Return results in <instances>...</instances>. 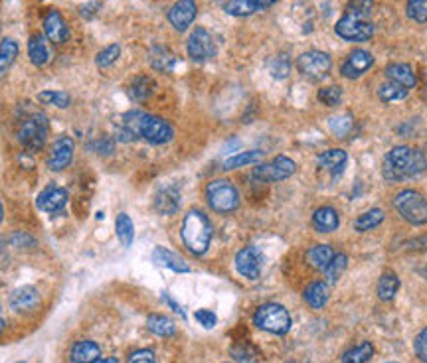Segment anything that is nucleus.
<instances>
[{"label":"nucleus","mask_w":427,"mask_h":363,"mask_svg":"<svg viewBox=\"0 0 427 363\" xmlns=\"http://www.w3.org/2000/svg\"><path fill=\"white\" fill-rule=\"evenodd\" d=\"M123 135L125 140L145 138L151 144H166L174 138V128L164 118L145 111H129L123 115Z\"/></svg>","instance_id":"nucleus-1"},{"label":"nucleus","mask_w":427,"mask_h":363,"mask_svg":"<svg viewBox=\"0 0 427 363\" xmlns=\"http://www.w3.org/2000/svg\"><path fill=\"white\" fill-rule=\"evenodd\" d=\"M426 168L427 158L421 150L411 146H396L386 154L382 176L388 182H402L406 178L419 176L421 172H426Z\"/></svg>","instance_id":"nucleus-2"},{"label":"nucleus","mask_w":427,"mask_h":363,"mask_svg":"<svg viewBox=\"0 0 427 363\" xmlns=\"http://www.w3.org/2000/svg\"><path fill=\"white\" fill-rule=\"evenodd\" d=\"M182 243L192 255H204L212 243V221L200 210H190L182 220Z\"/></svg>","instance_id":"nucleus-3"},{"label":"nucleus","mask_w":427,"mask_h":363,"mask_svg":"<svg viewBox=\"0 0 427 363\" xmlns=\"http://www.w3.org/2000/svg\"><path fill=\"white\" fill-rule=\"evenodd\" d=\"M18 140L30 153H38L46 146L48 140V121L42 111L32 109L20 117L18 125Z\"/></svg>","instance_id":"nucleus-4"},{"label":"nucleus","mask_w":427,"mask_h":363,"mask_svg":"<svg viewBox=\"0 0 427 363\" xmlns=\"http://www.w3.org/2000/svg\"><path fill=\"white\" fill-rule=\"evenodd\" d=\"M206 200L210 203V208L218 213H233L239 208V192L238 188L231 184L230 180H212L206 186Z\"/></svg>","instance_id":"nucleus-5"},{"label":"nucleus","mask_w":427,"mask_h":363,"mask_svg":"<svg viewBox=\"0 0 427 363\" xmlns=\"http://www.w3.org/2000/svg\"><path fill=\"white\" fill-rule=\"evenodd\" d=\"M253 324L263 332H269L275 336H285L291 329V316L285 306L277 305V302H267L256 310Z\"/></svg>","instance_id":"nucleus-6"},{"label":"nucleus","mask_w":427,"mask_h":363,"mask_svg":"<svg viewBox=\"0 0 427 363\" xmlns=\"http://www.w3.org/2000/svg\"><path fill=\"white\" fill-rule=\"evenodd\" d=\"M334 30L346 42H368L374 36V24H372L370 16L356 14L351 10H346L342 14L341 20L334 26Z\"/></svg>","instance_id":"nucleus-7"},{"label":"nucleus","mask_w":427,"mask_h":363,"mask_svg":"<svg viewBox=\"0 0 427 363\" xmlns=\"http://www.w3.org/2000/svg\"><path fill=\"white\" fill-rule=\"evenodd\" d=\"M393 208L411 225L427 223V200L416 190H403L393 198Z\"/></svg>","instance_id":"nucleus-8"},{"label":"nucleus","mask_w":427,"mask_h":363,"mask_svg":"<svg viewBox=\"0 0 427 363\" xmlns=\"http://www.w3.org/2000/svg\"><path fill=\"white\" fill-rule=\"evenodd\" d=\"M297 69L301 71V76H305L311 81H321L331 73L333 59L326 51L308 50L305 53H301L299 59H297Z\"/></svg>","instance_id":"nucleus-9"},{"label":"nucleus","mask_w":427,"mask_h":363,"mask_svg":"<svg viewBox=\"0 0 427 363\" xmlns=\"http://www.w3.org/2000/svg\"><path fill=\"white\" fill-rule=\"evenodd\" d=\"M297 172V164L287 158V156H277L271 162H265V164H257L251 176L257 182H263V184H273V182H283Z\"/></svg>","instance_id":"nucleus-10"},{"label":"nucleus","mask_w":427,"mask_h":363,"mask_svg":"<svg viewBox=\"0 0 427 363\" xmlns=\"http://www.w3.org/2000/svg\"><path fill=\"white\" fill-rule=\"evenodd\" d=\"M186 51H189V58L192 61L202 63V61H208L218 53V46L206 28H194L192 34L189 36V40H186Z\"/></svg>","instance_id":"nucleus-11"},{"label":"nucleus","mask_w":427,"mask_h":363,"mask_svg":"<svg viewBox=\"0 0 427 363\" xmlns=\"http://www.w3.org/2000/svg\"><path fill=\"white\" fill-rule=\"evenodd\" d=\"M236 269L243 279L257 280L261 277V269H263V255L256 245L243 247L236 255Z\"/></svg>","instance_id":"nucleus-12"},{"label":"nucleus","mask_w":427,"mask_h":363,"mask_svg":"<svg viewBox=\"0 0 427 363\" xmlns=\"http://www.w3.org/2000/svg\"><path fill=\"white\" fill-rule=\"evenodd\" d=\"M74 153H76V143L69 136H60L56 143L51 144L50 156H48V168L51 172H61L66 170L74 160Z\"/></svg>","instance_id":"nucleus-13"},{"label":"nucleus","mask_w":427,"mask_h":363,"mask_svg":"<svg viewBox=\"0 0 427 363\" xmlns=\"http://www.w3.org/2000/svg\"><path fill=\"white\" fill-rule=\"evenodd\" d=\"M196 0H176L169 10V22L176 32H186L192 22L196 20Z\"/></svg>","instance_id":"nucleus-14"},{"label":"nucleus","mask_w":427,"mask_h":363,"mask_svg":"<svg viewBox=\"0 0 427 363\" xmlns=\"http://www.w3.org/2000/svg\"><path fill=\"white\" fill-rule=\"evenodd\" d=\"M374 66V56L366 50H354L351 51L346 59L342 61L341 73L346 79H358L364 73L370 71V68Z\"/></svg>","instance_id":"nucleus-15"},{"label":"nucleus","mask_w":427,"mask_h":363,"mask_svg":"<svg viewBox=\"0 0 427 363\" xmlns=\"http://www.w3.org/2000/svg\"><path fill=\"white\" fill-rule=\"evenodd\" d=\"M40 302H42V296L34 287H20L10 295V306L18 314L34 312Z\"/></svg>","instance_id":"nucleus-16"},{"label":"nucleus","mask_w":427,"mask_h":363,"mask_svg":"<svg viewBox=\"0 0 427 363\" xmlns=\"http://www.w3.org/2000/svg\"><path fill=\"white\" fill-rule=\"evenodd\" d=\"M68 200L69 195L64 188L51 186V188H46L42 194L38 195L36 205H38V210H42L44 213H51V215H56V213L64 211V208L68 205Z\"/></svg>","instance_id":"nucleus-17"},{"label":"nucleus","mask_w":427,"mask_h":363,"mask_svg":"<svg viewBox=\"0 0 427 363\" xmlns=\"http://www.w3.org/2000/svg\"><path fill=\"white\" fill-rule=\"evenodd\" d=\"M44 34L51 44H64L68 40V24H66V18H64L60 10H50L44 16Z\"/></svg>","instance_id":"nucleus-18"},{"label":"nucleus","mask_w":427,"mask_h":363,"mask_svg":"<svg viewBox=\"0 0 427 363\" xmlns=\"http://www.w3.org/2000/svg\"><path fill=\"white\" fill-rule=\"evenodd\" d=\"M279 0H230L223 4V10L230 16H251L259 10L271 9Z\"/></svg>","instance_id":"nucleus-19"},{"label":"nucleus","mask_w":427,"mask_h":363,"mask_svg":"<svg viewBox=\"0 0 427 363\" xmlns=\"http://www.w3.org/2000/svg\"><path fill=\"white\" fill-rule=\"evenodd\" d=\"M149 63L151 68L163 73H171L172 69L176 68L179 59L174 56V51L169 50L166 46H154L153 50L149 51Z\"/></svg>","instance_id":"nucleus-20"},{"label":"nucleus","mask_w":427,"mask_h":363,"mask_svg":"<svg viewBox=\"0 0 427 363\" xmlns=\"http://www.w3.org/2000/svg\"><path fill=\"white\" fill-rule=\"evenodd\" d=\"M153 261L154 265L166 267V269L174 270V272H190L189 262L184 261L180 255H176L174 251H169V249H164V247H154Z\"/></svg>","instance_id":"nucleus-21"},{"label":"nucleus","mask_w":427,"mask_h":363,"mask_svg":"<svg viewBox=\"0 0 427 363\" xmlns=\"http://www.w3.org/2000/svg\"><path fill=\"white\" fill-rule=\"evenodd\" d=\"M48 38L42 34H32L28 40V58L36 68H44L50 61V48H48Z\"/></svg>","instance_id":"nucleus-22"},{"label":"nucleus","mask_w":427,"mask_h":363,"mask_svg":"<svg viewBox=\"0 0 427 363\" xmlns=\"http://www.w3.org/2000/svg\"><path fill=\"white\" fill-rule=\"evenodd\" d=\"M386 77L393 81V83L402 85L403 89H413L416 83H418V77L413 73V69L408 66V63H390L386 68Z\"/></svg>","instance_id":"nucleus-23"},{"label":"nucleus","mask_w":427,"mask_h":363,"mask_svg":"<svg viewBox=\"0 0 427 363\" xmlns=\"http://www.w3.org/2000/svg\"><path fill=\"white\" fill-rule=\"evenodd\" d=\"M303 296H305V302H307L313 310H321V308H325L328 298H331V288H328L326 282L315 280V282H311V285L305 288Z\"/></svg>","instance_id":"nucleus-24"},{"label":"nucleus","mask_w":427,"mask_h":363,"mask_svg":"<svg viewBox=\"0 0 427 363\" xmlns=\"http://www.w3.org/2000/svg\"><path fill=\"white\" fill-rule=\"evenodd\" d=\"M154 87H156V83H154L153 77L149 76L135 77L127 87L129 99L135 103L146 101V99H151V95L154 93Z\"/></svg>","instance_id":"nucleus-25"},{"label":"nucleus","mask_w":427,"mask_h":363,"mask_svg":"<svg viewBox=\"0 0 427 363\" xmlns=\"http://www.w3.org/2000/svg\"><path fill=\"white\" fill-rule=\"evenodd\" d=\"M154 210L161 215H172L180 210V194L174 188H164L154 195Z\"/></svg>","instance_id":"nucleus-26"},{"label":"nucleus","mask_w":427,"mask_h":363,"mask_svg":"<svg viewBox=\"0 0 427 363\" xmlns=\"http://www.w3.org/2000/svg\"><path fill=\"white\" fill-rule=\"evenodd\" d=\"M338 211L334 210V208H318V210L313 213V225H315L316 231H321V233H331V231H336L338 229Z\"/></svg>","instance_id":"nucleus-27"},{"label":"nucleus","mask_w":427,"mask_h":363,"mask_svg":"<svg viewBox=\"0 0 427 363\" xmlns=\"http://www.w3.org/2000/svg\"><path fill=\"white\" fill-rule=\"evenodd\" d=\"M101 355L99 352V346L91 342V339H81V342H76L71 346V352H69V357L74 363H91L95 362L97 357Z\"/></svg>","instance_id":"nucleus-28"},{"label":"nucleus","mask_w":427,"mask_h":363,"mask_svg":"<svg viewBox=\"0 0 427 363\" xmlns=\"http://www.w3.org/2000/svg\"><path fill=\"white\" fill-rule=\"evenodd\" d=\"M146 328H149V332H153L154 336H161V338H171L176 334L174 322L163 314H151L146 318Z\"/></svg>","instance_id":"nucleus-29"},{"label":"nucleus","mask_w":427,"mask_h":363,"mask_svg":"<svg viewBox=\"0 0 427 363\" xmlns=\"http://www.w3.org/2000/svg\"><path fill=\"white\" fill-rule=\"evenodd\" d=\"M398 290H400V279H398V275L392 272V270L384 272V275L380 277V280H378V298L384 300V302H390V300L396 298Z\"/></svg>","instance_id":"nucleus-30"},{"label":"nucleus","mask_w":427,"mask_h":363,"mask_svg":"<svg viewBox=\"0 0 427 363\" xmlns=\"http://www.w3.org/2000/svg\"><path fill=\"white\" fill-rule=\"evenodd\" d=\"M18 51H20V48H18L16 40L4 38V40L0 42V76H4V73L14 66V61H16L18 58Z\"/></svg>","instance_id":"nucleus-31"},{"label":"nucleus","mask_w":427,"mask_h":363,"mask_svg":"<svg viewBox=\"0 0 427 363\" xmlns=\"http://www.w3.org/2000/svg\"><path fill=\"white\" fill-rule=\"evenodd\" d=\"M334 251L331 245H315L308 249L307 261L311 267H315L318 270H325L328 267V262L333 261Z\"/></svg>","instance_id":"nucleus-32"},{"label":"nucleus","mask_w":427,"mask_h":363,"mask_svg":"<svg viewBox=\"0 0 427 363\" xmlns=\"http://www.w3.org/2000/svg\"><path fill=\"white\" fill-rule=\"evenodd\" d=\"M261 158H263V153L246 150V153H239L236 156H230L228 160H223V170H238L243 168V166H253V164H259Z\"/></svg>","instance_id":"nucleus-33"},{"label":"nucleus","mask_w":427,"mask_h":363,"mask_svg":"<svg viewBox=\"0 0 427 363\" xmlns=\"http://www.w3.org/2000/svg\"><path fill=\"white\" fill-rule=\"evenodd\" d=\"M115 231H117V239L121 241V245H133L135 225H133V220L129 218L127 213H119V215H117V220H115Z\"/></svg>","instance_id":"nucleus-34"},{"label":"nucleus","mask_w":427,"mask_h":363,"mask_svg":"<svg viewBox=\"0 0 427 363\" xmlns=\"http://www.w3.org/2000/svg\"><path fill=\"white\" fill-rule=\"evenodd\" d=\"M384 218H386L384 210H380V208H372V210L364 211L358 220L354 221V227H356V231H372V229H376L378 225L384 221Z\"/></svg>","instance_id":"nucleus-35"},{"label":"nucleus","mask_w":427,"mask_h":363,"mask_svg":"<svg viewBox=\"0 0 427 363\" xmlns=\"http://www.w3.org/2000/svg\"><path fill=\"white\" fill-rule=\"evenodd\" d=\"M374 355V346L370 342H362L356 347L348 349L346 354L342 355V363H368Z\"/></svg>","instance_id":"nucleus-36"},{"label":"nucleus","mask_w":427,"mask_h":363,"mask_svg":"<svg viewBox=\"0 0 427 363\" xmlns=\"http://www.w3.org/2000/svg\"><path fill=\"white\" fill-rule=\"evenodd\" d=\"M346 158H348V156H346V153L341 150V148H328V150H325V153L316 158V164H318L321 168H326V170L342 168L344 162H346Z\"/></svg>","instance_id":"nucleus-37"},{"label":"nucleus","mask_w":427,"mask_h":363,"mask_svg":"<svg viewBox=\"0 0 427 363\" xmlns=\"http://www.w3.org/2000/svg\"><path fill=\"white\" fill-rule=\"evenodd\" d=\"M348 267V257L344 253H334L333 261L328 262V267L325 269V279L328 285L338 282V279L342 277V272Z\"/></svg>","instance_id":"nucleus-38"},{"label":"nucleus","mask_w":427,"mask_h":363,"mask_svg":"<svg viewBox=\"0 0 427 363\" xmlns=\"http://www.w3.org/2000/svg\"><path fill=\"white\" fill-rule=\"evenodd\" d=\"M408 93H410L408 89H403L402 85L393 83V81H388V83H382L378 87V97L384 103L403 101L408 97Z\"/></svg>","instance_id":"nucleus-39"},{"label":"nucleus","mask_w":427,"mask_h":363,"mask_svg":"<svg viewBox=\"0 0 427 363\" xmlns=\"http://www.w3.org/2000/svg\"><path fill=\"white\" fill-rule=\"evenodd\" d=\"M119 58H121V46L119 44H111V46L103 48V50L97 53L95 63H97V68L99 69H107L111 68L113 63H115Z\"/></svg>","instance_id":"nucleus-40"},{"label":"nucleus","mask_w":427,"mask_h":363,"mask_svg":"<svg viewBox=\"0 0 427 363\" xmlns=\"http://www.w3.org/2000/svg\"><path fill=\"white\" fill-rule=\"evenodd\" d=\"M269 73L275 79H285L291 73V59L287 53H277L271 61H269Z\"/></svg>","instance_id":"nucleus-41"},{"label":"nucleus","mask_w":427,"mask_h":363,"mask_svg":"<svg viewBox=\"0 0 427 363\" xmlns=\"http://www.w3.org/2000/svg\"><path fill=\"white\" fill-rule=\"evenodd\" d=\"M231 357L238 363H257L259 362V354L251 344H236L231 347Z\"/></svg>","instance_id":"nucleus-42"},{"label":"nucleus","mask_w":427,"mask_h":363,"mask_svg":"<svg viewBox=\"0 0 427 363\" xmlns=\"http://www.w3.org/2000/svg\"><path fill=\"white\" fill-rule=\"evenodd\" d=\"M38 101L60 107V109H68L71 105V97L66 91H42V93H38Z\"/></svg>","instance_id":"nucleus-43"},{"label":"nucleus","mask_w":427,"mask_h":363,"mask_svg":"<svg viewBox=\"0 0 427 363\" xmlns=\"http://www.w3.org/2000/svg\"><path fill=\"white\" fill-rule=\"evenodd\" d=\"M352 115H336L328 121V128H331V133L334 136H338V138H344V136L348 135L352 131Z\"/></svg>","instance_id":"nucleus-44"},{"label":"nucleus","mask_w":427,"mask_h":363,"mask_svg":"<svg viewBox=\"0 0 427 363\" xmlns=\"http://www.w3.org/2000/svg\"><path fill=\"white\" fill-rule=\"evenodd\" d=\"M406 12L413 22L427 24V0H408Z\"/></svg>","instance_id":"nucleus-45"},{"label":"nucleus","mask_w":427,"mask_h":363,"mask_svg":"<svg viewBox=\"0 0 427 363\" xmlns=\"http://www.w3.org/2000/svg\"><path fill=\"white\" fill-rule=\"evenodd\" d=\"M318 101L326 105V107H336L342 101V89L338 85H328L318 89Z\"/></svg>","instance_id":"nucleus-46"},{"label":"nucleus","mask_w":427,"mask_h":363,"mask_svg":"<svg viewBox=\"0 0 427 363\" xmlns=\"http://www.w3.org/2000/svg\"><path fill=\"white\" fill-rule=\"evenodd\" d=\"M372 6H374V0H348V4H346V10H351V12H356V14H364V16H370V14H372Z\"/></svg>","instance_id":"nucleus-47"},{"label":"nucleus","mask_w":427,"mask_h":363,"mask_svg":"<svg viewBox=\"0 0 427 363\" xmlns=\"http://www.w3.org/2000/svg\"><path fill=\"white\" fill-rule=\"evenodd\" d=\"M413 347H416V355L423 363H427V328H423L418 334V338L413 342Z\"/></svg>","instance_id":"nucleus-48"},{"label":"nucleus","mask_w":427,"mask_h":363,"mask_svg":"<svg viewBox=\"0 0 427 363\" xmlns=\"http://www.w3.org/2000/svg\"><path fill=\"white\" fill-rule=\"evenodd\" d=\"M129 363H156V357L151 349H137L129 355Z\"/></svg>","instance_id":"nucleus-49"},{"label":"nucleus","mask_w":427,"mask_h":363,"mask_svg":"<svg viewBox=\"0 0 427 363\" xmlns=\"http://www.w3.org/2000/svg\"><path fill=\"white\" fill-rule=\"evenodd\" d=\"M196 320L204 326V328H214L216 326V322H218V316L212 312V310H196Z\"/></svg>","instance_id":"nucleus-50"},{"label":"nucleus","mask_w":427,"mask_h":363,"mask_svg":"<svg viewBox=\"0 0 427 363\" xmlns=\"http://www.w3.org/2000/svg\"><path fill=\"white\" fill-rule=\"evenodd\" d=\"M406 249H408V251H426V249H427V235L416 237V239L408 241Z\"/></svg>","instance_id":"nucleus-51"},{"label":"nucleus","mask_w":427,"mask_h":363,"mask_svg":"<svg viewBox=\"0 0 427 363\" xmlns=\"http://www.w3.org/2000/svg\"><path fill=\"white\" fill-rule=\"evenodd\" d=\"M163 298H164V302H166V305H171L172 310H174V312L179 314L180 318H184V320H186V312H184V310H182V308H180L179 302H174V300H172L171 296L166 295V292H163Z\"/></svg>","instance_id":"nucleus-52"},{"label":"nucleus","mask_w":427,"mask_h":363,"mask_svg":"<svg viewBox=\"0 0 427 363\" xmlns=\"http://www.w3.org/2000/svg\"><path fill=\"white\" fill-rule=\"evenodd\" d=\"M91 363H119V359H115V357H97Z\"/></svg>","instance_id":"nucleus-53"},{"label":"nucleus","mask_w":427,"mask_h":363,"mask_svg":"<svg viewBox=\"0 0 427 363\" xmlns=\"http://www.w3.org/2000/svg\"><path fill=\"white\" fill-rule=\"evenodd\" d=\"M4 220V205H2V202H0V221Z\"/></svg>","instance_id":"nucleus-54"},{"label":"nucleus","mask_w":427,"mask_h":363,"mask_svg":"<svg viewBox=\"0 0 427 363\" xmlns=\"http://www.w3.org/2000/svg\"><path fill=\"white\" fill-rule=\"evenodd\" d=\"M4 328H6V322L2 320V318H0V334H2V332H4Z\"/></svg>","instance_id":"nucleus-55"},{"label":"nucleus","mask_w":427,"mask_h":363,"mask_svg":"<svg viewBox=\"0 0 427 363\" xmlns=\"http://www.w3.org/2000/svg\"><path fill=\"white\" fill-rule=\"evenodd\" d=\"M419 272H421V277H423V279H427V265H426V267H423V269L419 270Z\"/></svg>","instance_id":"nucleus-56"},{"label":"nucleus","mask_w":427,"mask_h":363,"mask_svg":"<svg viewBox=\"0 0 427 363\" xmlns=\"http://www.w3.org/2000/svg\"><path fill=\"white\" fill-rule=\"evenodd\" d=\"M18 363H26V362H18Z\"/></svg>","instance_id":"nucleus-57"}]
</instances>
